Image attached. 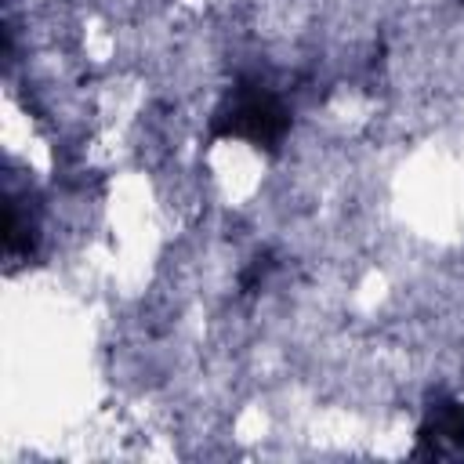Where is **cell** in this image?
Returning a JSON list of instances; mask_svg holds the SVG:
<instances>
[{
	"mask_svg": "<svg viewBox=\"0 0 464 464\" xmlns=\"http://www.w3.org/2000/svg\"><path fill=\"white\" fill-rule=\"evenodd\" d=\"M290 116H294L290 102L272 80L243 76L225 91L221 105L214 109V134L236 138L257 149H272L286 138Z\"/></svg>",
	"mask_w": 464,
	"mask_h": 464,
	"instance_id": "cell-1",
	"label": "cell"
},
{
	"mask_svg": "<svg viewBox=\"0 0 464 464\" xmlns=\"http://www.w3.org/2000/svg\"><path fill=\"white\" fill-rule=\"evenodd\" d=\"M420 442H428V453H464V406L435 399L424 413Z\"/></svg>",
	"mask_w": 464,
	"mask_h": 464,
	"instance_id": "cell-2",
	"label": "cell"
}]
</instances>
